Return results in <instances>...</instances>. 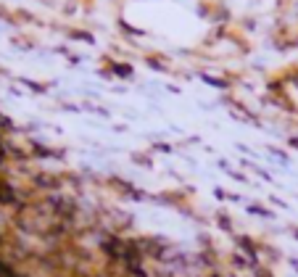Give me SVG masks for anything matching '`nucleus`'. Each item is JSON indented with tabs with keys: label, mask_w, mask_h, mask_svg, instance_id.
I'll list each match as a JSON object with an SVG mask.
<instances>
[{
	"label": "nucleus",
	"mask_w": 298,
	"mask_h": 277,
	"mask_svg": "<svg viewBox=\"0 0 298 277\" xmlns=\"http://www.w3.org/2000/svg\"><path fill=\"white\" fill-rule=\"evenodd\" d=\"M116 74H122V77H129V74H132V69H129V66H116Z\"/></svg>",
	"instance_id": "obj_1"
}]
</instances>
